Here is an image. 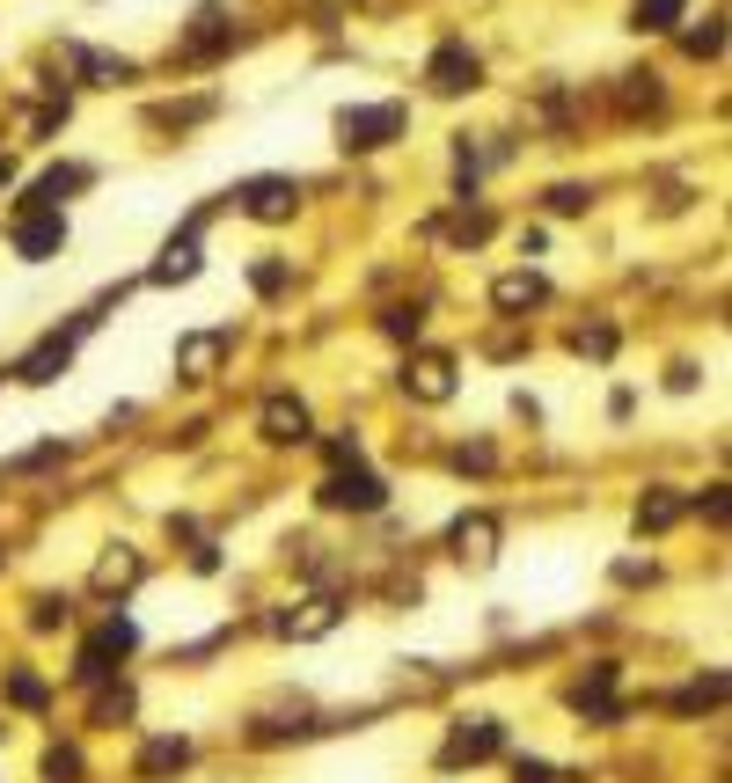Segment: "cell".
I'll use <instances>...</instances> for the list:
<instances>
[{
	"label": "cell",
	"instance_id": "6da1fadb",
	"mask_svg": "<svg viewBox=\"0 0 732 783\" xmlns=\"http://www.w3.org/2000/svg\"><path fill=\"white\" fill-rule=\"evenodd\" d=\"M403 103H352V110H338V147L344 154H374L389 147V140H403Z\"/></svg>",
	"mask_w": 732,
	"mask_h": 783
},
{
	"label": "cell",
	"instance_id": "7a4b0ae2",
	"mask_svg": "<svg viewBox=\"0 0 732 783\" xmlns=\"http://www.w3.org/2000/svg\"><path fill=\"white\" fill-rule=\"evenodd\" d=\"M316 498L330 506V513H381V506H389V484H381L374 468L344 462V468H330V476H322Z\"/></svg>",
	"mask_w": 732,
	"mask_h": 783
},
{
	"label": "cell",
	"instance_id": "3957f363",
	"mask_svg": "<svg viewBox=\"0 0 732 783\" xmlns=\"http://www.w3.org/2000/svg\"><path fill=\"white\" fill-rule=\"evenodd\" d=\"M235 198H243L249 221H264V227H279V221H293V213H300V183H293V176H249Z\"/></svg>",
	"mask_w": 732,
	"mask_h": 783
},
{
	"label": "cell",
	"instance_id": "277c9868",
	"mask_svg": "<svg viewBox=\"0 0 732 783\" xmlns=\"http://www.w3.org/2000/svg\"><path fill=\"white\" fill-rule=\"evenodd\" d=\"M59 249H67V213H59V205L15 221V257H23V264H51Z\"/></svg>",
	"mask_w": 732,
	"mask_h": 783
},
{
	"label": "cell",
	"instance_id": "5b68a950",
	"mask_svg": "<svg viewBox=\"0 0 732 783\" xmlns=\"http://www.w3.org/2000/svg\"><path fill=\"white\" fill-rule=\"evenodd\" d=\"M132 644H140V630H132L125 615H110V622H103V637L81 652V666H73V674H81V681H110V674H118V660L132 652Z\"/></svg>",
	"mask_w": 732,
	"mask_h": 783
},
{
	"label": "cell",
	"instance_id": "8992f818",
	"mask_svg": "<svg viewBox=\"0 0 732 783\" xmlns=\"http://www.w3.org/2000/svg\"><path fill=\"white\" fill-rule=\"evenodd\" d=\"M476 74H484V67H476V51H469V45H439L433 59H425V81H433L439 96H462V88H476Z\"/></svg>",
	"mask_w": 732,
	"mask_h": 783
},
{
	"label": "cell",
	"instance_id": "52a82bcc",
	"mask_svg": "<svg viewBox=\"0 0 732 783\" xmlns=\"http://www.w3.org/2000/svg\"><path fill=\"white\" fill-rule=\"evenodd\" d=\"M257 432H264L271 447H300L308 440V403H300V395H271L264 411H257Z\"/></svg>",
	"mask_w": 732,
	"mask_h": 783
},
{
	"label": "cell",
	"instance_id": "ba28073f",
	"mask_svg": "<svg viewBox=\"0 0 732 783\" xmlns=\"http://www.w3.org/2000/svg\"><path fill=\"white\" fill-rule=\"evenodd\" d=\"M403 389H411L417 403H447V395H454V359H439V352H417L411 367H403Z\"/></svg>",
	"mask_w": 732,
	"mask_h": 783
},
{
	"label": "cell",
	"instance_id": "9c48e42d",
	"mask_svg": "<svg viewBox=\"0 0 732 783\" xmlns=\"http://www.w3.org/2000/svg\"><path fill=\"white\" fill-rule=\"evenodd\" d=\"M338 615H344V601H338V593H308V601H300V608H293L286 622H279V630L308 644V637H330V630H338Z\"/></svg>",
	"mask_w": 732,
	"mask_h": 783
},
{
	"label": "cell",
	"instance_id": "30bf717a",
	"mask_svg": "<svg viewBox=\"0 0 732 783\" xmlns=\"http://www.w3.org/2000/svg\"><path fill=\"white\" fill-rule=\"evenodd\" d=\"M447 542H454V557H462V563H491V549H498V520H491V513H462Z\"/></svg>",
	"mask_w": 732,
	"mask_h": 783
},
{
	"label": "cell",
	"instance_id": "8fae6325",
	"mask_svg": "<svg viewBox=\"0 0 732 783\" xmlns=\"http://www.w3.org/2000/svg\"><path fill=\"white\" fill-rule=\"evenodd\" d=\"M498 747H506V733H498L491 717H476V725H462V733L447 739V769H462V761H491Z\"/></svg>",
	"mask_w": 732,
	"mask_h": 783
},
{
	"label": "cell",
	"instance_id": "7c38bea8",
	"mask_svg": "<svg viewBox=\"0 0 732 783\" xmlns=\"http://www.w3.org/2000/svg\"><path fill=\"white\" fill-rule=\"evenodd\" d=\"M140 571H146L140 549H125V542H118V549H103V557H96V593H132V586H140Z\"/></svg>",
	"mask_w": 732,
	"mask_h": 783
},
{
	"label": "cell",
	"instance_id": "4fadbf2b",
	"mask_svg": "<svg viewBox=\"0 0 732 783\" xmlns=\"http://www.w3.org/2000/svg\"><path fill=\"white\" fill-rule=\"evenodd\" d=\"M491 300H498L506 316H528V308H542V300H550V286H542L535 271H506V278L491 286Z\"/></svg>",
	"mask_w": 732,
	"mask_h": 783
},
{
	"label": "cell",
	"instance_id": "5bb4252c",
	"mask_svg": "<svg viewBox=\"0 0 732 783\" xmlns=\"http://www.w3.org/2000/svg\"><path fill=\"white\" fill-rule=\"evenodd\" d=\"M220 352H227V337H220V330H198V337L176 344V367L191 373V381H205V373L220 367Z\"/></svg>",
	"mask_w": 732,
	"mask_h": 783
},
{
	"label": "cell",
	"instance_id": "9a60e30c",
	"mask_svg": "<svg viewBox=\"0 0 732 783\" xmlns=\"http://www.w3.org/2000/svg\"><path fill=\"white\" fill-rule=\"evenodd\" d=\"M67 359H73V344H67V337H51V344H37V352H29L15 373H23L29 389H45V381H59V373H67Z\"/></svg>",
	"mask_w": 732,
	"mask_h": 783
},
{
	"label": "cell",
	"instance_id": "2e32d148",
	"mask_svg": "<svg viewBox=\"0 0 732 783\" xmlns=\"http://www.w3.org/2000/svg\"><path fill=\"white\" fill-rule=\"evenodd\" d=\"M184 278H198V242L191 235H176V242L162 249V264H154V286H184Z\"/></svg>",
	"mask_w": 732,
	"mask_h": 783
},
{
	"label": "cell",
	"instance_id": "e0dca14e",
	"mask_svg": "<svg viewBox=\"0 0 732 783\" xmlns=\"http://www.w3.org/2000/svg\"><path fill=\"white\" fill-rule=\"evenodd\" d=\"M73 67L96 81V88H125V81H132V59H110V51H73Z\"/></svg>",
	"mask_w": 732,
	"mask_h": 783
},
{
	"label": "cell",
	"instance_id": "ac0fdd59",
	"mask_svg": "<svg viewBox=\"0 0 732 783\" xmlns=\"http://www.w3.org/2000/svg\"><path fill=\"white\" fill-rule=\"evenodd\" d=\"M674 520H682V498H674V490H652V498L637 506V527H645V535H666Z\"/></svg>",
	"mask_w": 732,
	"mask_h": 783
},
{
	"label": "cell",
	"instance_id": "d6986e66",
	"mask_svg": "<svg viewBox=\"0 0 732 783\" xmlns=\"http://www.w3.org/2000/svg\"><path fill=\"white\" fill-rule=\"evenodd\" d=\"M191 761V739H154L140 755V776H169V769H184Z\"/></svg>",
	"mask_w": 732,
	"mask_h": 783
},
{
	"label": "cell",
	"instance_id": "ffe728a7",
	"mask_svg": "<svg viewBox=\"0 0 732 783\" xmlns=\"http://www.w3.org/2000/svg\"><path fill=\"white\" fill-rule=\"evenodd\" d=\"M227 45V15H220V8H198L191 15V51H220Z\"/></svg>",
	"mask_w": 732,
	"mask_h": 783
},
{
	"label": "cell",
	"instance_id": "44dd1931",
	"mask_svg": "<svg viewBox=\"0 0 732 783\" xmlns=\"http://www.w3.org/2000/svg\"><path fill=\"white\" fill-rule=\"evenodd\" d=\"M682 8H688V0H637L630 23L637 29H674V23H682Z\"/></svg>",
	"mask_w": 732,
	"mask_h": 783
},
{
	"label": "cell",
	"instance_id": "7402d4cb",
	"mask_svg": "<svg viewBox=\"0 0 732 783\" xmlns=\"http://www.w3.org/2000/svg\"><path fill=\"white\" fill-rule=\"evenodd\" d=\"M718 696H725V674H704V681H688L682 696H674V710H710Z\"/></svg>",
	"mask_w": 732,
	"mask_h": 783
},
{
	"label": "cell",
	"instance_id": "603a6c76",
	"mask_svg": "<svg viewBox=\"0 0 732 783\" xmlns=\"http://www.w3.org/2000/svg\"><path fill=\"white\" fill-rule=\"evenodd\" d=\"M67 191H81V169H51L45 183L29 191V205H59V198H67Z\"/></svg>",
	"mask_w": 732,
	"mask_h": 783
},
{
	"label": "cell",
	"instance_id": "cb8c5ba5",
	"mask_svg": "<svg viewBox=\"0 0 732 783\" xmlns=\"http://www.w3.org/2000/svg\"><path fill=\"white\" fill-rule=\"evenodd\" d=\"M45 783H81V755H73V747H51V755H45Z\"/></svg>",
	"mask_w": 732,
	"mask_h": 783
},
{
	"label": "cell",
	"instance_id": "d4e9b609",
	"mask_svg": "<svg viewBox=\"0 0 732 783\" xmlns=\"http://www.w3.org/2000/svg\"><path fill=\"white\" fill-rule=\"evenodd\" d=\"M623 110H659V81H652V74H630V88H623Z\"/></svg>",
	"mask_w": 732,
	"mask_h": 783
},
{
	"label": "cell",
	"instance_id": "484cf974",
	"mask_svg": "<svg viewBox=\"0 0 732 783\" xmlns=\"http://www.w3.org/2000/svg\"><path fill=\"white\" fill-rule=\"evenodd\" d=\"M8 703L37 710V703H45V681H37V674H8Z\"/></svg>",
	"mask_w": 732,
	"mask_h": 783
},
{
	"label": "cell",
	"instance_id": "4316f807",
	"mask_svg": "<svg viewBox=\"0 0 732 783\" xmlns=\"http://www.w3.org/2000/svg\"><path fill=\"white\" fill-rule=\"evenodd\" d=\"M688 51H696V59H718V51H725V29H718V23L688 29Z\"/></svg>",
	"mask_w": 732,
	"mask_h": 783
},
{
	"label": "cell",
	"instance_id": "83f0119b",
	"mask_svg": "<svg viewBox=\"0 0 732 783\" xmlns=\"http://www.w3.org/2000/svg\"><path fill=\"white\" fill-rule=\"evenodd\" d=\"M125 717H132V688H118V696L96 703V725H125Z\"/></svg>",
	"mask_w": 732,
	"mask_h": 783
},
{
	"label": "cell",
	"instance_id": "f1b7e54d",
	"mask_svg": "<svg viewBox=\"0 0 732 783\" xmlns=\"http://www.w3.org/2000/svg\"><path fill=\"white\" fill-rule=\"evenodd\" d=\"M550 213H586V191L579 183H557V191H550Z\"/></svg>",
	"mask_w": 732,
	"mask_h": 783
},
{
	"label": "cell",
	"instance_id": "f546056e",
	"mask_svg": "<svg viewBox=\"0 0 732 783\" xmlns=\"http://www.w3.org/2000/svg\"><path fill=\"white\" fill-rule=\"evenodd\" d=\"M579 352H593V359H609V352H615V330H579Z\"/></svg>",
	"mask_w": 732,
	"mask_h": 783
},
{
	"label": "cell",
	"instance_id": "4dcf8cb0",
	"mask_svg": "<svg viewBox=\"0 0 732 783\" xmlns=\"http://www.w3.org/2000/svg\"><path fill=\"white\" fill-rule=\"evenodd\" d=\"M381 330H389V337H417V308H395V316H381Z\"/></svg>",
	"mask_w": 732,
	"mask_h": 783
},
{
	"label": "cell",
	"instance_id": "1f68e13d",
	"mask_svg": "<svg viewBox=\"0 0 732 783\" xmlns=\"http://www.w3.org/2000/svg\"><path fill=\"white\" fill-rule=\"evenodd\" d=\"M249 278H257V294H279V286H286V264H257Z\"/></svg>",
	"mask_w": 732,
	"mask_h": 783
},
{
	"label": "cell",
	"instance_id": "d6a6232c",
	"mask_svg": "<svg viewBox=\"0 0 732 783\" xmlns=\"http://www.w3.org/2000/svg\"><path fill=\"white\" fill-rule=\"evenodd\" d=\"M29 622H37V630H51V622H67V601H37V608H29Z\"/></svg>",
	"mask_w": 732,
	"mask_h": 783
},
{
	"label": "cell",
	"instance_id": "836d02e7",
	"mask_svg": "<svg viewBox=\"0 0 732 783\" xmlns=\"http://www.w3.org/2000/svg\"><path fill=\"white\" fill-rule=\"evenodd\" d=\"M454 235H462V242H484L491 221H484V213H462V221H454Z\"/></svg>",
	"mask_w": 732,
	"mask_h": 783
},
{
	"label": "cell",
	"instance_id": "e575fe53",
	"mask_svg": "<svg viewBox=\"0 0 732 783\" xmlns=\"http://www.w3.org/2000/svg\"><path fill=\"white\" fill-rule=\"evenodd\" d=\"M725 513H732V498H725V484H718V490L704 498V520H718V527H725Z\"/></svg>",
	"mask_w": 732,
	"mask_h": 783
},
{
	"label": "cell",
	"instance_id": "d590c367",
	"mask_svg": "<svg viewBox=\"0 0 732 783\" xmlns=\"http://www.w3.org/2000/svg\"><path fill=\"white\" fill-rule=\"evenodd\" d=\"M520 783H550V769H542V761H520Z\"/></svg>",
	"mask_w": 732,
	"mask_h": 783
},
{
	"label": "cell",
	"instance_id": "8d00e7d4",
	"mask_svg": "<svg viewBox=\"0 0 732 783\" xmlns=\"http://www.w3.org/2000/svg\"><path fill=\"white\" fill-rule=\"evenodd\" d=\"M8 183H15V162H8V154H0V191H8Z\"/></svg>",
	"mask_w": 732,
	"mask_h": 783
}]
</instances>
